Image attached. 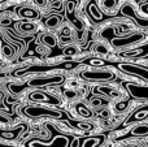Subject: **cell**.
<instances>
[{"label":"cell","instance_id":"1","mask_svg":"<svg viewBox=\"0 0 148 147\" xmlns=\"http://www.w3.org/2000/svg\"><path fill=\"white\" fill-rule=\"evenodd\" d=\"M25 115L30 117H40V116H47V117H56L59 119L61 113L55 109H47V108H40V107H26L23 109Z\"/></svg>","mask_w":148,"mask_h":147},{"label":"cell","instance_id":"2","mask_svg":"<svg viewBox=\"0 0 148 147\" xmlns=\"http://www.w3.org/2000/svg\"><path fill=\"white\" fill-rule=\"evenodd\" d=\"M120 69L123 72L129 73L131 76H139L142 77L144 81L148 80V70L147 68H140V67H135V65H127V64H121Z\"/></svg>","mask_w":148,"mask_h":147},{"label":"cell","instance_id":"3","mask_svg":"<svg viewBox=\"0 0 148 147\" xmlns=\"http://www.w3.org/2000/svg\"><path fill=\"white\" fill-rule=\"evenodd\" d=\"M81 76L84 80H91V81H105V80H110L113 77V74L109 72H83Z\"/></svg>","mask_w":148,"mask_h":147},{"label":"cell","instance_id":"4","mask_svg":"<svg viewBox=\"0 0 148 147\" xmlns=\"http://www.w3.org/2000/svg\"><path fill=\"white\" fill-rule=\"evenodd\" d=\"M126 87L129 89V91L131 93V95L139 99H147L148 98V87L147 86H136L134 83H127Z\"/></svg>","mask_w":148,"mask_h":147},{"label":"cell","instance_id":"5","mask_svg":"<svg viewBox=\"0 0 148 147\" xmlns=\"http://www.w3.org/2000/svg\"><path fill=\"white\" fill-rule=\"evenodd\" d=\"M142 38H143V36H142L140 34H135V35H130L129 38L114 39L112 43H113V46H116V47H123V46H129V44H131V43H135V42L140 41Z\"/></svg>","mask_w":148,"mask_h":147},{"label":"cell","instance_id":"6","mask_svg":"<svg viewBox=\"0 0 148 147\" xmlns=\"http://www.w3.org/2000/svg\"><path fill=\"white\" fill-rule=\"evenodd\" d=\"M64 81L62 77H51V78H38V80H33L30 82L31 86H44L48 83H61Z\"/></svg>","mask_w":148,"mask_h":147},{"label":"cell","instance_id":"7","mask_svg":"<svg viewBox=\"0 0 148 147\" xmlns=\"http://www.w3.org/2000/svg\"><path fill=\"white\" fill-rule=\"evenodd\" d=\"M68 143L66 138L64 137H57L56 141H55L52 145H40V143H31V146L34 147H65Z\"/></svg>","mask_w":148,"mask_h":147},{"label":"cell","instance_id":"8","mask_svg":"<svg viewBox=\"0 0 148 147\" xmlns=\"http://www.w3.org/2000/svg\"><path fill=\"white\" fill-rule=\"evenodd\" d=\"M20 14L22 17H29V18H38L39 13L35 9H31V8H22L20 9Z\"/></svg>","mask_w":148,"mask_h":147},{"label":"cell","instance_id":"9","mask_svg":"<svg viewBox=\"0 0 148 147\" xmlns=\"http://www.w3.org/2000/svg\"><path fill=\"white\" fill-rule=\"evenodd\" d=\"M95 91H96V93L103 94V95L112 96V98H116V96H120V93H118V91L112 90V89H109V87H97Z\"/></svg>","mask_w":148,"mask_h":147},{"label":"cell","instance_id":"10","mask_svg":"<svg viewBox=\"0 0 148 147\" xmlns=\"http://www.w3.org/2000/svg\"><path fill=\"white\" fill-rule=\"evenodd\" d=\"M40 39L44 44H47V46H49V47L56 46V43H57V38L55 35H52V34H44Z\"/></svg>","mask_w":148,"mask_h":147},{"label":"cell","instance_id":"11","mask_svg":"<svg viewBox=\"0 0 148 147\" xmlns=\"http://www.w3.org/2000/svg\"><path fill=\"white\" fill-rule=\"evenodd\" d=\"M30 99L31 100H36V102H49L51 100V98L44 93H33V94H30Z\"/></svg>","mask_w":148,"mask_h":147},{"label":"cell","instance_id":"12","mask_svg":"<svg viewBox=\"0 0 148 147\" xmlns=\"http://www.w3.org/2000/svg\"><path fill=\"white\" fill-rule=\"evenodd\" d=\"M134 135H147L148 134V126L147 125H140V126H136L133 130Z\"/></svg>","mask_w":148,"mask_h":147},{"label":"cell","instance_id":"13","mask_svg":"<svg viewBox=\"0 0 148 147\" xmlns=\"http://www.w3.org/2000/svg\"><path fill=\"white\" fill-rule=\"evenodd\" d=\"M83 63L88 65H94V67H103V65H105V61L101 59H87Z\"/></svg>","mask_w":148,"mask_h":147},{"label":"cell","instance_id":"14","mask_svg":"<svg viewBox=\"0 0 148 147\" xmlns=\"http://www.w3.org/2000/svg\"><path fill=\"white\" fill-rule=\"evenodd\" d=\"M147 113H148L147 108H143L142 111H139V112H136V113H134V117L129 120V122H130V121H135V120H143V119H146V117H147Z\"/></svg>","mask_w":148,"mask_h":147},{"label":"cell","instance_id":"15","mask_svg":"<svg viewBox=\"0 0 148 147\" xmlns=\"http://www.w3.org/2000/svg\"><path fill=\"white\" fill-rule=\"evenodd\" d=\"M60 23V18L57 17V16H53V17L48 18V20L46 21V25L48 26V27H57Z\"/></svg>","mask_w":148,"mask_h":147},{"label":"cell","instance_id":"16","mask_svg":"<svg viewBox=\"0 0 148 147\" xmlns=\"http://www.w3.org/2000/svg\"><path fill=\"white\" fill-rule=\"evenodd\" d=\"M127 106H129V102L127 100H122V102H120V103L116 104V111L121 112V111H123V109L127 108Z\"/></svg>","mask_w":148,"mask_h":147},{"label":"cell","instance_id":"17","mask_svg":"<svg viewBox=\"0 0 148 147\" xmlns=\"http://www.w3.org/2000/svg\"><path fill=\"white\" fill-rule=\"evenodd\" d=\"M78 112H79V115H81V116H83V117H87V119H88V117H91V112H90L87 108H83L82 106L78 107Z\"/></svg>","mask_w":148,"mask_h":147},{"label":"cell","instance_id":"18","mask_svg":"<svg viewBox=\"0 0 148 147\" xmlns=\"http://www.w3.org/2000/svg\"><path fill=\"white\" fill-rule=\"evenodd\" d=\"M118 0H103V5H104L107 9H110V8H113L116 4H117Z\"/></svg>","mask_w":148,"mask_h":147},{"label":"cell","instance_id":"19","mask_svg":"<svg viewBox=\"0 0 148 147\" xmlns=\"http://www.w3.org/2000/svg\"><path fill=\"white\" fill-rule=\"evenodd\" d=\"M21 29H22L23 31H33L36 29V26L34 25V23H22V25H21Z\"/></svg>","mask_w":148,"mask_h":147},{"label":"cell","instance_id":"20","mask_svg":"<svg viewBox=\"0 0 148 147\" xmlns=\"http://www.w3.org/2000/svg\"><path fill=\"white\" fill-rule=\"evenodd\" d=\"M95 51H96L97 54H104V55L108 54V48L107 47H104L103 44H97V46L95 47Z\"/></svg>","mask_w":148,"mask_h":147},{"label":"cell","instance_id":"21","mask_svg":"<svg viewBox=\"0 0 148 147\" xmlns=\"http://www.w3.org/2000/svg\"><path fill=\"white\" fill-rule=\"evenodd\" d=\"M77 52H78V49H77L75 47H69V48H65L64 49V55H69V56L75 55Z\"/></svg>","mask_w":148,"mask_h":147},{"label":"cell","instance_id":"22","mask_svg":"<svg viewBox=\"0 0 148 147\" xmlns=\"http://www.w3.org/2000/svg\"><path fill=\"white\" fill-rule=\"evenodd\" d=\"M96 143H97V141L94 139V138H91V139H87L86 142H84L83 147H94L95 145H96Z\"/></svg>","mask_w":148,"mask_h":147},{"label":"cell","instance_id":"23","mask_svg":"<svg viewBox=\"0 0 148 147\" xmlns=\"http://www.w3.org/2000/svg\"><path fill=\"white\" fill-rule=\"evenodd\" d=\"M1 52L5 55V56H10L12 55V48L10 47H8V46H3V48H1Z\"/></svg>","mask_w":148,"mask_h":147},{"label":"cell","instance_id":"24","mask_svg":"<svg viewBox=\"0 0 148 147\" xmlns=\"http://www.w3.org/2000/svg\"><path fill=\"white\" fill-rule=\"evenodd\" d=\"M61 35L62 36H69L70 35V29L68 27V26H65V27L61 29Z\"/></svg>","mask_w":148,"mask_h":147},{"label":"cell","instance_id":"25","mask_svg":"<svg viewBox=\"0 0 148 147\" xmlns=\"http://www.w3.org/2000/svg\"><path fill=\"white\" fill-rule=\"evenodd\" d=\"M64 94L68 96V98H74V96H77V93H75V91H70V90H65Z\"/></svg>","mask_w":148,"mask_h":147},{"label":"cell","instance_id":"26","mask_svg":"<svg viewBox=\"0 0 148 147\" xmlns=\"http://www.w3.org/2000/svg\"><path fill=\"white\" fill-rule=\"evenodd\" d=\"M147 9H148V3H144V5L142 7V13H143L144 16H147Z\"/></svg>","mask_w":148,"mask_h":147},{"label":"cell","instance_id":"27","mask_svg":"<svg viewBox=\"0 0 148 147\" xmlns=\"http://www.w3.org/2000/svg\"><path fill=\"white\" fill-rule=\"evenodd\" d=\"M77 67L75 63H65V68H68V69H70V68H74Z\"/></svg>","mask_w":148,"mask_h":147},{"label":"cell","instance_id":"28","mask_svg":"<svg viewBox=\"0 0 148 147\" xmlns=\"http://www.w3.org/2000/svg\"><path fill=\"white\" fill-rule=\"evenodd\" d=\"M0 23H1L3 26H8V25H9V23H10V21L5 18V20H1V21H0Z\"/></svg>","mask_w":148,"mask_h":147},{"label":"cell","instance_id":"29","mask_svg":"<svg viewBox=\"0 0 148 147\" xmlns=\"http://www.w3.org/2000/svg\"><path fill=\"white\" fill-rule=\"evenodd\" d=\"M92 104H94L95 107L100 106V104H101V100H99V99H94V100H92Z\"/></svg>","mask_w":148,"mask_h":147},{"label":"cell","instance_id":"30","mask_svg":"<svg viewBox=\"0 0 148 147\" xmlns=\"http://www.w3.org/2000/svg\"><path fill=\"white\" fill-rule=\"evenodd\" d=\"M81 128H82V129H87V130H88V129H91V125H88V124H86V125L81 124Z\"/></svg>","mask_w":148,"mask_h":147},{"label":"cell","instance_id":"31","mask_svg":"<svg viewBox=\"0 0 148 147\" xmlns=\"http://www.w3.org/2000/svg\"><path fill=\"white\" fill-rule=\"evenodd\" d=\"M38 5H46V0H35Z\"/></svg>","mask_w":148,"mask_h":147},{"label":"cell","instance_id":"32","mask_svg":"<svg viewBox=\"0 0 148 147\" xmlns=\"http://www.w3.org/2000/svg\"><path fill=\"white\" fill-rule=\"evenodd\" d=\"M100 115H101V117H108V116H109V112H108V111H103Z\"/></svg>","mask_w":148,"mask_h":147},{"label":"cell","instance_id":"33","mask_svg":"<svg viewBox=\"0 0 148 147\" xmlns=\"http://www.w3.org/2000/svg\"><path fill=\"white\" fill-rule=\"evenodd\" d=\"M122 147H135V146H122Z\"/></svg>","mask_w":148,"mask_h":147}]
</instances>
